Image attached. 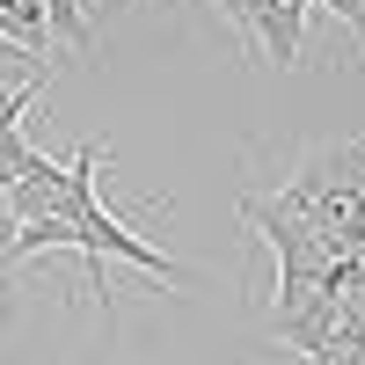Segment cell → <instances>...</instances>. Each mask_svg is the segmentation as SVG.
I'll use <instances>...</instances> for the list:
<instances>
[{
    "label": "cell",
    "mask_w": 365,
    "mask_h": 365,
    "mask_svg": "<svg viewBox=\"0 0 365 365\" xmlns=\"http://www.w3.org/2000/svg\"><path fill=\"white\" fill-rule=\"evenodd\" d=\"M44 22H51V37H66L73 51L96 44V29H88V0H44Z\"/></svg>",
    "instance_id": "obj_2"
},
{
    "label": "cell",
    "mask_w": 365,
    "mask_h": 365,
    "mask_svg": "<svg viewBox=\"0 0 365 365\" xmlns=\"http://www.w3.org/2000/svg\"><path fill=\"white\" fill-rule=\"evenodd\" d=\"M8 8H15V0H0V15H8Z\"/></svg>",
    "instance_id": "obj_4"
},
{
    "label": "cell",
    "mask_w": 365,
    "mask_h": 365,
    "mask_svg": "<svg viewBox=\"0 0 365 365\" xmlns=\"http://www.w3.org/2000/svg\"><path fill=\"white\" fill-rule=\"evenodd\" d=\"M322 8H329V15H336V22L351 29V44L365 51V0H322Z\"/></svg>",
    "instance_id": "obj_3"
},
{
    "label": "cell",
    "mask_w": 365,
    "mask_h": 365,
    "mask_svg": "<svg viewBox=\"0 0 365 365\" xmlns=\"http://www.w3.org/2000/svg\"><path fill=\"white\" fill-rule=\"evenodd\" d=\"M307 8H314V0H256V15H249V44H256V51H263L278 73H292V66H299Z\"/></svg>",
    "instance_id": "obj_1"
}]
</instances>
